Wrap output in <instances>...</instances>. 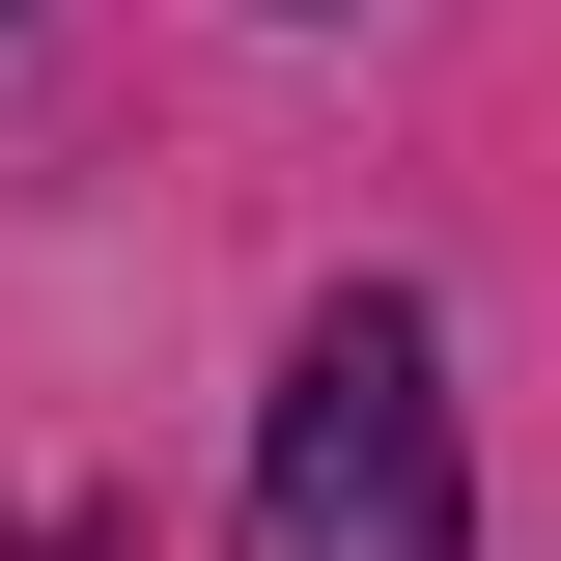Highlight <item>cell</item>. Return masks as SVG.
Returning a JSON list of instances; mask_svg holds the SVG:
<instances>
[{
    "label": "cell",
    "mask_w": 561,
    "mask_h": 561,
    "mask_svg": "<svg viewBox=\"0 0 561 561\" xmlns=\"http://www.w3.org/2000/svg\"><path fill=\"white\" fill-rule=\"evenodd\" d=\"M478 534V449H449V337L393 280H337L253 393V561H449Z\"/></svg>",
    "instance_id": "obj_1"
}]
</instances>
